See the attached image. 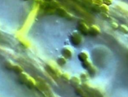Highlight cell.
<instances>
[{
    "instance_id": "obj_10",
    "label": "cell",
    "mask_w": 128,
    "mask_h": 97,
    "mask_svg": "<svg viewBox=\"0 0 128 97\" xmlns=\"http://www.w3.org/2000/svg\"><path fill=\"white\" fill-rule=\"evenodd\" d=\"M120 31L124 33H128V27L124 24H122L120 26Z\"/></svg>"
},
{
    "instance_id": "obj_17",
    "label": "cell",
    "mask_w": 128,
    "mask_h": 97,
    "mask_svg": "<svg viewBox=\"0 0 128 97\" xmlns=\"http://www.w3.org/2000/svg\"><path fill=\"white\" fill-rule=\"evenodd\" d=\"M66 61L65 60V59L63 58H60L58 59V60H57V63L58 64L60 65V66H63L64 64H65Z\"/></svg>"
},
{
    "instance_id": "obj_5",
    "label": "cell",
    "mask_w": 128,
    "mask_h": 97,
    "mask_svg": "<svg viewBox=\"0 0 128 97\" xmlns=\"http://www.w3.org/2000/svg\"><path fill=\"white\" fill-rule=\"evenodd\" d=\"M45 68L46 71L48 72V74L52 78H54V79L56 78V73L52 68V67H50L49 66H46Z\"/></svg>"
},
{
    "instance_id": "obj_11",
    "label": "cell",
    "mask_w": 128,
    "mask_h": 97,
    "mask_svg": "<svg viewBox=\"0 0 128 97\" xmlns=\"http://www.w3.org/2000/svg\"><path fill=\"white\" fill-rule=\"evenodd\" d=\"M12 70L16 73V74H21L22 72V68L18 66H14L12 69Z\"/></svg>"
},
{
    "instance_id": "obj_12",
    "label": "cell",
    "mask_w": 128,
    "mask_h": 97,
    "mask_svg": "<svg viewBox=\"0 0 128 97\" xmlns=\"http://www.w3.org/2000/svg\"><path fill=\"white\" fill-rule=\"evenodd\" d=\"M26 86H27L28 88L29 89H32L34 86V83L33 82V81L31 80H28L27 82L26 83Z\"/></svg>"
},
{
    "instance_id": "obj_9",
    "label": "cell",
    "mask_w": 128,
    "mask_h": 97,
    "mask_svg": "<svg viewBox=\"0 0 128 97\" xmlns=\"http://www.w3.org/2000/svg\"><path fill=\"white\" fill-rule=\"evenodd\" d=\"M70 84L73 87H77L79 84V80L76 77H73L70 80Z\"/></svg>"
},
{
    "instance_id": "obj_6",
    "label": "cell",
    "mask_w": 128,
    "mask_h": 97,
    "mask_svg": "<svg viewBox=\"0 0 128 97\" xmlns=\"http://www.w3.org/2000/svg\"><path fill=\"white\" fill-rule=\"evenodd\" d=\"M18 80L19 82L22 84H26L28 80L27 76L24 74H20L18 76Z\"/></svg>"
},
{
    "instance_id": "obj_18",
    "label": "cell",
    "mask_w": 128,
    "mask_h": 97,
    "mask_svg": "<svg viewBox=\"0 0 128 97\" xmlns=\"http://www.w3.org/2000/svg\"><path fill=\"white\" fill-rule=\"evenodd\" d=\"M92 11L96 13H98L101 11L100 6H98V5H95L94 6H92Z\"/></svg>"
},
{
    "instance_id": "obj_13",
    "label": "cell",
    "mask_w": 128,
    "mask_h": 97,
    "mask_svg": "<svg viewBox=\"0 0 128 97\" xmlns=\"http://www.w3.org/2000/svg\"><path fill=\"white\" fill-rule=\"evenodd\" d=\"M100 8L101 11H102L104 13H106V12H108V10H109L108 6L106 5V4H104L101 5L100 6Z\"/></svg>"
},
{
    "instance_id": "obj_22",
    "label": "cell",
    "mask_w": 128,
    "mask_h": 97,
    "mask_svg": "<svg viewBox=\"0 0 128 97\" xmlns=\"http://www.w3.org/2000/svg\"><path fill=\"white\" fill-rule=\"evenodd\" d=\"M102 17L103 18H108V15L106 13H104V12H102Z\"/></svg>"
},
{
    "instance_id": "obj_8",
    "label": "cell",
    "mask_w": 128,
    "mask_h": 97,
    "mask_svg": "<svg viewBox=\"0 0 128 97\" xmlns=\"http://www.w3.org/2000/svg\"><path fill=\"white\" fill-rule=\"evenodd\" d=\"M78 58L79 60L82 61V62L86 61V59L88 58V56L86 54V53L84 52H81L78 55Z\"/></svg>"
},
{
    "instance_id": "obj_14",
    "label": "cell",
    "mask_w": 128,
    "mask_h": 97,
    "mask_svg": "<svg viewBox=\"0 0 128 97\" xmlns=\"http://www.w3.org/2000/svg\"><path fill=\"white\" fill-rule=\"evenodd\" d=\"M75 93L78 96H82L83 95V94L84 93V92L81 88H76L75 90Z\"/></svg>"
},
{
    "instance_id": "obj_19",
    "label": "cell",
    "mask_w": 128,
    "mask_h": 97,
    "mask_svg": "<svg viewBox=\"0 0 128 97\" xmlns=\"http://www.w3.org/2000/svg\"><path fill=\"white\" fill-rule=\"evenodd\" d=\"M82 66L84 68L88 69L90 66V64L89 63V62H88L87 61H84V62H82Z\"/></svg>"
},
{
    "instance_id": "obj_2",
    "label": "cell",
    "mask_w": 128,
    "mask_h": 97,
    "mask_svg": "<svg viewBox=\"0 0 128 97\" xmlns=\"http://www.w3.org/2000/svg\"><path fill=\"white\" fill-rule=\"evenodd\" d=\"M78 29L84 35H86L88 34V29L86 25L83 22H79L78 26Z\"/></svg>"
},
{
    "instance_id": "obj_21",
    "label": "cell",
    "mask_w": 128,
    "mask_h": 97,
    "mask_svg": "<svg viewBox=\"0 0 128 97\" xmlns=\"http://www.w3.org/2000/svg\"><path fill=\"white\" fill-rule=\"evenodd\" d=\"M104 3V4L106 5H110L112 3V1L110 0H105L103 1Z\"/></svg>"
},
{
    "instance_id": "obj_20",
    "label": "cell",
    "mask_w": 128,
    "mask_h": 97,
    "mask_svg": "<svg viewBox=\"0 0 128 97\" xmlns=\"http://www.w3.org/2000/svg\"><path fill=\"white\" fill-rule=\"evenodd\" d=\"M111 25H112V27L114 29H117L119 27L118 24L116 22H112L111 23Z\"/></svg>"
},
{
    "instance_id": "obj_15",
    "label": "cell",
    "mask_w": 128,
    "mask_h": 97,
    "mask_svg": "<svg viewBox=\"0 0 128 97\" xmlns=\"http://www.w3.org/2000/svg\"><path fill=\"white\" fill-rule=\"evenodd\" d=\"M4 66H5V67L6 69L10 70H12L13 67L14 66L10 63L9 62H6L4 64Z\"/></svg>"
},
{
    "instance_id": "obj_3",
    "label": "cell",
    "mask_w": 128,
    "mask_h": 97,
    "mask_svg": "<svg viewBox=\"0 0 128 97\" xmlns=\"http://www.w3.org/2000/svg\"><path fill=\"white\" fill-rule=\"evenodd\" d=\"M56 13L62 17H64L66 19H70L72 18L71 16L63 8H58L56 10Z\"/></svg>"
},
{
    "instance_id": "obj_24",
    "label": "cell",
    "mask_w": 128,
    "mask_h": 97,
    "mask_svg": "<svg viewBox=\"0 0 128 97\" xmlns=\"http://www.w3.org/2000/svg\"><path fill=\"white\" fill-rule=\"evenodd\" d=\"M86 76L84 75V74H82L81 75V79L82 80H86Z\"/></svg>"
},
{
    "instance_id": "obj_16",
    "label": "cell",
    "mask_w": 128,
    "mask_h": 97,
    "mask_svg": "<svg viewBox=\"0 0 128 97\" xmlns=\"http://www.w3.org/2000/svg\"><path fill=\"white\" fill-rule=\"evenodd\" d=\"M88 72L89 74H90V76L94 75L95 73H96V70H95V69H94L91 66L88 69Z\"/></svg>"
},
{
    "instance_id": "obj_4",
    "label": "cell",
    "mask_w": 128,
    "mask_h": 97,
    "mask_svg": "<svg viewBox=\"0 0 128 97\" xmlns=\"http://www.w3.org/2000/svg\"><path fill=\"white\" fill-rule=\"evenodd\" d=\"M100 33V29L96 26H92L88 30V34L91 36H94Z\"/></svg>"
},
{
    "instance_id": "obj_23",
    "label": "cell",
    "mask_w": 128,
    "mask_h": 97,
    "mask_svg": "<svg viewBox=\"0 0 128 97\" xmlns=\"http://www.w3.org/2000/svg\"><path fill=\"white\" fill-rule=\"evenodd\" d=\"M81 97H90V95L86 93H84L83 94V95L81 96Z\"/></svg>"
},
{
    "instance_id": "obj_1",
    "label": "cell",
    "mask_w": 128,
    "mask_h": 97,
    "mask_svg": "<svg viewBox=\"0 0 128 97\" xmlns=\"http://www.w3.org/2000/svg\"><path fill=\"white\" fill-rule=\"evenodd\" d=\"M70 41L74 45H78L81 42V37L77 33H74L70 36Z\"/></svg>"
},
{
    "instance_id": "obj_7",
    "label": "cell",
    "mask_w": 128,
    "mask_h": 97,
    "mask_svg": "<svg viewBox=\"0 0 128 97\" xmlns=\"http://www.w3.org/2000/svg\"><path fill=\"white\" fill-rule=\"evenodd\" d=\"M62 54L63 56L66 59L70 58L72 56V53L67 48H64V49L62 50Z\"/></svg>"
}]
</instances>
